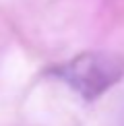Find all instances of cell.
<instances>
[{
	"label": "cell",
	"mask_w": 124,
	"mask_h": 126,
	"mask_svg": "<svg viewBox=\"0 0 124 126\" xmlns=\"http://www.w3.org/2000/svg\"><path fill=\"white\" fill-rule=\"evenodd\" d=\"M56 75L83 99L91 101L103 95L124 77V60L106 52H85L62 64Z\"/></svg>",
	"instance_id": "6da1fadb"
}]
</instances>
